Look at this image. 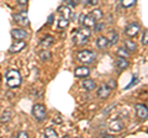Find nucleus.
Instances as JSON below:
<instances>
[{
    "instance_id": "obj_1",
    "label": "nucleus",
    "mask_w": 148,
    "mask_h": 138,
    "mask_svg": "<svg viewBox=\"0 0 148 138\" xmlns=\"http://www.w3.org/2000/svg\"><path fill=\"white\" fill-rule=\"evenodd\" d=\"M22 83V78L21 74L18 73L15 69H11V70L8 72L6 74V85L9 86L10 89H16L21 85Z\"/></svg>"
},
{
    "instance_id": "obj_2",
    "label": "nucleus",
    "mask_w": 148,
    "mask_h": 138,
    "mask_svg": "<svg viewBox=\"0 0 148 138\" xmlns=\"http://www.w3.org/2000/svg\"><path fill=\"white\" fill-rule=\"evenodd\" d=\"M90 35H91V32H90L89 29H86V27H84V29H80L79 31L77 32L75 37H74V43H75L77 46H84V44H86L88 42H89Z\"/></svg>"
},
{
    "instance_id": "obj_3",
    "label": "nucleus",
    "mask_w": 148,
    "mask_h": 138,
    "mask_svg": "<svg viewBox=\"0 0 148 138\" xmlns=\"http://www.w3.org/2000/svg\"><path fill=\"white\" fill-rule=\"evenodd\" d=\"M32 115L35 116L37 121H40V122L45 121V120L47 118V110H46L45 105H42V104L34 105V107H32Z\"/></svg>"
},
{
    "instance_id": "obj_4",
    "label": "nucleus",
    "mask_w": 148,
    "mask_h": 138,
    "mask_svg": "<svg viewBox=\"0 0 148 138\" xmlns=\"http://www.w3.org/2000/svg\"><path fill=\"white\" fill-rule=\"evenodd\" d=\"M77 58H78V61L83 62L84 64H91L96 59V54L94 52H91V51H80L78 53Z\"/></svg>"
},
{
    "instance_id": "obj_5",
    "label": "nucleus",
    "mask_w": 148,
    "mask_h": 138,
    "mask_svg": "<svg viewBox=\"0 0 148 138\" xmlns=\"http://www.w3.org/2000/svg\"><path fill=\"white\" fill-rule=\"evenodd\" d=\"M140 29L141 26L137 24V22H132V24H130L126 29H125V33H126L128 37H135L137 36V33L140 32Z\"/></svg>"
},
{
    "instance_id": "obj_6",
    "label": "nucleus",
    "mask_w": 148,
    "mask_h": 138,
    "mask_svg": "<svg viewBox=\"0 0 148 138\" xmlns=\"http://www.w3.org/2000/svg\"><path fill=\"white\" fill-rule=\"evenodd\" d=\"M14 20H15V22H17V24H20L22 26H29V24H30L26 11H21L20 14H16V15L14 16Z\"/></svg>"
},
{
    "instance_id": "obj_7",
    "label": "nucleus",
    "mask_w": 148,
    "mask_h": 138,
    "mask_svg": "<svg viewBox=\"0 0 148 138\" xmlns=\"http://www.w3.org/2000/svg\"><path fill=\"white\" fill-rule=\"evenodd\" d=\"M11 36L16 41H24L29 37V32L22 30V29H16V30H12L11 31Z\"/></svg>"
},
{
    "instance_id": "obj_8",
    "label": "nucleus",
    "mask_w": 148,
    "mask_h": 138,
    "mask_svg": "<svg viewBox=\"0 0 148 138\" xmlns=\"http://www.w3.org/2000/svg\"><path fill=\"white\" fill-rule=\"evenodd\" d=\"M82 25L86 27V29H94L95 25H96V20L92 17L91 15H85L82 17Z\"/></svg>"
},
{
    "instance_id": "obj_9",
    "label": "nucleus",
    "mask_w": 148,
    "mask_h": 138,
    "mask_svg": "<svg viewBox=\"0 0 148 138\" xmlns=\"http://www.w3.org/2000/svg\"><path fill=\"white\" fill-rule=\"evenodd\" d=\"M136 112H137V116L140 117L141 120H147V117H148V110L146 107V105L138 104L136 106Z\"/></svg>"
},
{
    "instance_id": "obj_10",
    "label": "nucleus",
    "mask_w": 148,
    "mask_h": 138,
    "mask_svg": "<svg viewBox=\"0 0 148 138\" xmlns=\"http://www.w3.org/2000/svg\"><path fill=\"white\" fill-rule=\"evenodd\" d=\"M89 74H90V70L86 67H78L74 70V75L77 78H86V77H89Z\"/></svg>"
},
{
    "instance_id": "obj_11",
    "label": "nucleus",
    "mask_w": 148,
    "mask_h": 138,
    "mask_svg": "<svg viewBox=\"0 0 148 138\" xmlns=\"http://www.w3.org/2000/svg\"><path fill=\"white\" fill-rule=\"evenodd\" d=\"M26 47V43L24 42V41H17V42L15 43H12L10 46V53H18V52H21L22 49H24Z\"/></svg>"
},
{
    "instance_id": "obj_12",
    "label": "nucleus",
    "mask_w": 148,
    "mask_h": 138,
    "mask_svg": "<svg viewBox=\"0 0 148 138\" xmlns=\"http://www.w3.org/2000/svg\"><path fill=\"white\" fill-rule=\"evenodd\" d=\"M123 122L120 121V120H115V121H112L110 123V131L111 132H120L123 130Z\"/></svg>"
},
{
    "instance_id": "obj_13",
    "label": "nucleus",
    "mask_w": 148,
    "mask_h": 138,
    "mask_svg": "<svg viewBox=\"0 0 148 138\" xmlns=\"http://www.w3.org/2000/svg\"><path fill=\"white\" fill-rule=\"evenodd\" d=\"M110 93H111V89L108 86V84H106V85H103V86H100V88H99L98 96H99L100 99H108Z\"/></svg>"
},
{
    "instance_id": "obj_14",
    "label": "nucleus",
    "mask_w": 148,
    "mask_h": 138,
    "mask_svg": "<svg viewBox=\"0 0 148 138\" xmlns=\"http://www.w3.org/2000/svg\"><path fill=\"white\" fill-rule=\"evenodd\" d=\"M96 46H98V48H100V49L108 48V46H109V38L108 37H104V36H100V37L98 38V41H96Z\"/></svg>"
},
{
    "instance_id": "obj_15",
    "label": "nucleus",
    "mask_w": 148,
    "mask_h": 138,
    "mask_svg": "<svg viewBox=\"0 0 148 138\" xmlns=\"http://www.w3.org/2000/svg\"><path fill=\"white\" fill-rule=\"evenodd\" d=\"M53 42H54V38L52 36H46V37L41 41V47L43 49H47L48 47H51V46L53 44Z\"/></svg>"
},
{
    "instance_id": "obj_16",
    "label": "nucleus",
    "mask_w": 148,
    "mask_h": 138,
    "mask_svg": "<svg viewBox=\"0 0 148 138\" xmlns=\"http://www.w3.org/2000/svg\"><path fill=\"white\" fill-rule=\"evenodd\" d=\"M82 86H83V88H84L85 90L91 91V90H94V89L96 88V84H95V81H94V80H91V79H86V80L83 81Z\"/></svg>"
},
{
    "instance_id": "obj_17",
    "label": "nucleus",
    "mask_w": 148,
    "mask_h": 138,
    "mask_svg": "<svg viewBox=\"0 0 148 138\" xmlns=\"http://www.w3.org/2000/svg\"><path fill=\"white\" fill-rule=\"evenodd\" d=\"M58 12L61 14V16L64 17V19H69L72 16V10L68 6H61L58 9Z\"/></svg>"
},
{
    "instance_id": "obj_18",
    "label": "nucleus",
    "mask_w": 148,
    "mask_h": 138,
    "mask_svg": "<svg viewBox=\"0 0 148 138\" xmlns=\"http://www.w3.org/2000/svg\"><path fill=\"white\" fill-rule=\"evenodd\" d=\"M125 48H126L128 52H135V51L137 49V44L133 42V41L127 40L126 42H125Z\"/></svg>"
},
{
    "instance_id": "obj_19",
    "label": "nucleus",
    "mask_w": 148,
    "mask_h": 138,
    "mask_svg": "<svg viewBox=\"0 0 148 138\" xmlns=\"http://www.w3.org/2000/svg\"><path fill=\"white\" fill-rule=\"evenodd\" d=\"M69 25V19H64V17L61 16V19L58 20V29L59 30H64V29H67Z\"/></svg>"
},
{
    "instance_id": "obj_20",
    "label": "nucleus",
    "mask_w": 148,
    "mask_h": 138,
    "mask_svg": "<svg viewBox=\"0 0 148 138\" xmlns=\"http://www.w3.org/2000/svg\"><path fill=\"white\" fill-rule=\"evenodd\" d=\"M116 66H117L119 69H126V68L128 67V62H127L125 58L120 57V58L117 59V62H116Z\"/></svg>"
},
{
    "instance_id": "obj_21",
    "label": "nucleus",
    "mask_w": 148,
    "mask_h": 138,
    "mask_svg": "<svg viewBox=\"0 0 148 138\" xmlns=\"http://www.w3.org/2000/svg\"><path fill=\"white\" fill-rule=\"evenodd\" d=\"M45 136L48 137V138H57L58 137V133L56 132L53 128L48 127V128H46V130H45Z\"/></svg>"
},
{
    "instance_id": "obj_22",
    "label": "nucleus",
    "mask_w": 148,
    "mask_h": 138,
    "mask_svg": "<svg viewBox=\"0 0 148 138\" xmlns=\"http://www.w3.org/2000/svg\"><path fill=\"white\" fill-rule=\"evenodd\" d=\"M89 15H91L92 17H94L95 20H100V19H103V11L100 10V9H94Z\"/></svg>"
},
{
    "instance_id": "obj_23",
    "label": "nucleus",
    "mask_w": 148,
    "mask_h": 138,
    "mask_svg": "<svg viewBox=\"0 0 148 138\" xmlns=\"http://www.w3.org/2000/svg\"><path fill=\"white\" fill-rule=\"evenodd\" d=\"M11 116H12V113H11L10 111L4 112V113H3V116L0 117V122H1V123H8V122L11 120Z\"/></svg>"
},
{
    "instance_id": "obj_24",
    "label": "nucleus",
    "mask_w": 148,
    "mask_h": 138,
    "mask_svg": "<svg viewBox=\"0 0 148 138\" xmlns=\"http://www.w3.org/2000/svg\"><path fill=\"white\" fill-rule=\"evenodd\" d=\"M136 1H137V0H121V5L125 9H128V8H131V6L135 5Z\"/></svg>"
},
{
    "instance_id": "obj_25",
    "label": "nucleus",
    "mask_w": 148,
    "mask_h": 138,
    "mask_svg": "<svg viewBox=\"0 0 148 138\" xmlns=\"http://www.w3.org/2000/svg\"><path fill=\"white\" fill-rule=\"evenodd\" d=\"M40 57H41V59H42V61H48V59H51L52 58V54H51L48 51H42V52L40 53Z\"/></svg>"
},
{
    "instance_id": "obj_26",
    "label": "nucleus",
    "mask_w": 148,
    "mask_h": 138,
    "mask_svg": "<svg viewBox=\"0 0 148 138\" xmlns=\"http://www.w3.org/2000/svg\"><path fill=\"white\" fill-rule=\"evenodd\" d=\"M117 54H119L120 57H122V58H128L130 52H128L126 48H119L117 49Z\"/></svg>"
},
{
    "instance_id": "obj_27",
    "label": "nucleus",
    "mask_w": 148,
    "mask_h": 138,
    "mask_svg": "<svg viewBox=\"0 0 148 138\" xmlns=\"http://www.w3.org/2000/svg\"><path fill=\"white\" fill-rule=\"evenodd\" d=\"M117 41H119V35L116 33V32H111V40L109 41V44L114 46V44L117 43Z\"/></svg>"
},
{
    "instance_id": "obj_28",
    "label": "nucleus",
    "mask_w": 148,
    "mask_h": 138,
    "mask_svg": "<svg viewBox=\"0 0 148 138\" xmlns=\"http://www.w3.org/2000/svg\"><path fill=\"white\" fill-rule=\"evenodd\" d=\"M148 31L145 30V32H143V36H142V43L143 46H147V42H148Z\"/></svg>"
},
{
    "instance_id": "obj_29",
    "label": "nucleus",
    "mask_w": 148,
    "mask_h": 138,
    "mask_svg": "<svg viewBox=\"0 0 148 138\" xmlns=\"http://www.w3.org/2000/svg\"><path fill=\"white\" fill-rule=\"evenodd\" d=\"M108 86H109L111 90L115 89V88H116V81H115V80H110V81L108 83Z\"/></svg>"
},
{
    "instance_id": "obj_30",
    "label": "nucleus",
    "mask_w": 148,
    "mask_h": 138,
    "mask_svg": "<svg viewBox=\"0 0 148 138\" xmlns=\"http://www.w3.org/2000/svg\"><path fill=\"white\" fill-rule=\"evenodd\" d=\"M104 24H98V25H95V31H98V32H100V31H103V29H104Z\"/></svg>"
},
{
    "instance_id": "obj_31",
    "label": "nucleus",
    "mask_w": 148,
    "mask_h": 138,
    "mask_svg": "<svg viewBox=\"0 0 148 138\" xmlns=\"http://www.w3.org/2000/svg\"><path fill=\"white\" fill-rule=\"evenodd\" d=\"M136 81H137V77H133V79H132V80H131V83H130V84L126 86V89H130V88H131V85H133Z\"/></svg>"
},
{
    "instance_id": "obj_32",
    "label": "nucleus",
    "mask_w": 148,
    "mask_h": 138,
    "mask_svg": "<svg viewBox=\"0 0 148 138\" xmlns=\"http://www.w3.org/2000/svg\"><path fill=\"white\" fill-rule=\"evenodd\" d=\"M17 136L20 137V138H27V137H29V135H27L26 132H20V133H18Z\"/></svg>"
},
{
    "instance_id": "obj_33",
    "label": "nucleus",
    "mask_w": 148,
    "mask_h": 138,
    "mask_svg": "<svg viewBox=\"0 0 148 138\" xmlns=\"http://www.w3.org/2000/svg\"><path fill=\"white\" fill-rule=\"evenodd\" d=\"M29 3V0H17V4L18 5H26Z\"/></svg>"
},
{
    "instance_id": "obj_34",
    "label": "nucleus",
    "mask_w": 148,
    "mask_h": 138,
    "mask_svg": "<svg viewBox=\"0 0 148 138\" xmlns=\"http://www.w3.org/2000/svg\"><path fill=\"white\" fill-rule=\"evenodd\" d=\"M98 1H99V0H88V3H89L90 5H96Z\"/></svg>"
},
{
    "instance_id": "obj_35",
    "label": "nucleus",
    "mask_w": 148,
    "mask_h": 138,
    "mask_svg": "<svg viewBox=\"0 0 148 138\" xmlns=\"http://www.w3.org/2000/svg\"><path fill=\"white\" fill-rule=\"evenodd\" d=\"M52 21H53V15H51V16L48 17V25L52 24Z\"/></svg>"
},
{
    "instance_id": "obj_36",
    "label": "nucleus",
    "mask_w": 148,
    "mask_h": 138,
    "mask_svg": "<svg viewBox=\"0 0 148 138\" xmlns=\"http://www.w3.org/2000/svg\"><path fill=\"white\" fill-rule=\"evenodd\" d=\"M0 83H1V78H0Z\"/></svg>"
}]
</instances>
